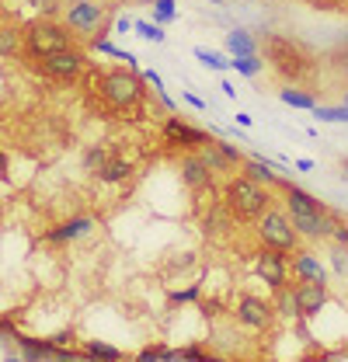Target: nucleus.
<instances>
[{"instance_id": "obj_1", "label": "nucleus", "mask_w": 348, "mask_h": 362, "mask_svg": "<svg viewBox=\"0 0 348 362\" xmlns=\"http://www.w3.org/2000/svg\"><path fill=\"white\" fill-rule=\"evenodd\" d=\"M261 56L265 66L282 81V84H306L317 74V56L306 49L300 39L282 35V32H261Z\"/></svg>"}, {"instance_id": "obj_2", "label": "nucleus", "mask_w": 348, "mask_h": 362, "mask_svg": "<svg viewBox=\"0 0 348 362\" xmlns=\"http://www.w3.org/2000/svg\"><path fill=\"white\" fill-rule=\"evenodd\" d=\"M94 90L98 98L119 112V115H139L143 112V101H146V81L139 70L132 66H105V70H94Z\"/></svg>"}, {"instance_id": "obj_3", "label": "nucleus", "mask_w": 348, "mask_h": 362, "mask_svg": "<svg viewBox=\"0 0 348 362\" xmlns=\"http://www.w3.org/2000/svg\"><path fill=\"white\" fill-rule=\"evenodd\" d=\"M219 199L233 213L237 223H255L265 209L275 206L272 188L255 178H248L244 171H233V175H226V178L219 181Z\"/></svg>"}, {"instance_id": "obj_4", "label": "nucleus", "mask_w": 348, "mask_h": 362, "mask_svg": "<svg viewBox=\"0 0 348 362\" xmlns=\"http://www.w3.org/2000/svg\"><path fill=\"white\" fill-rule=\"evenodd\" d=\"M112 0H66L63 4V25L81 39V42H91L98 35H108L112 32Z\"/></svg>"}, {"instance_id": "obj_5", "label": "nucleus", "mask_w": 348, "mask_h": 362, "mask_svg": "<svg viewBox=\"0 0 348 362\" xmlns=\"http://www.w3.org/2000/svg\"><path fill=\"white\" fill-rule=\"evenodd\" d=\"M230 320L251 334H268L279 324V310L272 296H258V293H237L230 300Z\"/></svg>"}, {"instance_id": "obj_6", "label": "nucleus", "mask_w": 348, "mask_h": 362, "mask_svg": "<svg viewBox=\"0 0 348 362\" xmlns=\"http://www.w3.org/2000/svg\"><path fill=\"white\" fill-rule=\"evenodd\" d=\"M70 45H81V39L63 25V18H39L25 28V56L28 59H42L49 52H59Z\"/></svg>"}, {"instance_id": "obj_7", "label": "nucleus", "mask_w": 348, "mask_h": 362, "mask_svg": "<svg viewBox=\"0 0 348 362\" xmlns=\"http://www.w3.org/2000/svg\"><path fill=\"white\" fill-rule=\"evenodd\" d=\"M255 237H258V244L275 247V251H286V255H293L296 247H303V237L296 233V226H293L289 213L282 206L265 209L258 220H255Z\"/></svg>"}, {"instance_id": "obj_8", "label": "nucleus", "mask_w": 348, "mask_h": 362, "mask_svg": "<svg viewBox=\"0 0 348 362\" xmlns=\"http://www.w3.org/2000/svg\"><path fill=\"white\" fill-rule=\"evenodd\" d=\"M35 74L45 81H56V84H74L81 81L87 70V52L81 45H70V49H59V52H49L42 59H32Z\"/></svg>"}, {"instance_id": "obj_9", "label": "nucleus", "mask_w": 348, "mask_h": 362, "mask_svg": "<svg viewBox=\"0 0 348 362\" xmlns=\"http://www.w3.org/2000/svg\"><path fill=\"white\" fill-rule=\"evenodd\" d=\"M178 178H181V185L192 192V195H209V199H219V175L206 164V157L199 153V150H181V157H178Z\"/></svg>"}, {"instance_id": "obj_10", "label": "nucleus", "mask_w": 348, "mask_h": 362, "mask_svg": "<svg viewBox=\"0 0 348 362\" xmlns=\"http://www.w3.org/2000/svg\"><path fill=\"white\" fill-rule=\"evenodd\" d=\"M209 139H213V136L206 133V129L192 126L188 119H181V115H174V112H168L164 122H161V143H168L171 150H202Z\"/></svg>"}, {"instance_id": "obj_11", "label": "nucleus", "mask_w": 348, "mask_h": 362, "mask_svg": "<svg viewBox=\"0 0 348 362\" xmlns=\"http://www.w3.org/2000/svg\"><path fill=\"white\" fill-rule=\"evenodd\" d=\"M255 275H258L272 293H275V289H286L289 279H293V275H289V255L258 244V251H255Z\"/></svg>"}, {"instance_id": "obj_12", "label": "nucleus", "mask_w": 348, "mask_h": 362, "mask_svg": "<svg viewBox=\"0 0 348 362\" xmlns=\"http://www.w3.org/2000/svg\"><path fill=\"white\" fill-rule=\"evenodd\" d=\"M94 230H98V216H91V213H74V216H66V220H59V223L49 226L42 233V240L45 244H56V247H70V244L91 237Z\"/></svg>"}, {"instance_id": "obj_13", "label": "nucleus", "mask_w": 348, "mask_h": 362, "mask_svg": "<svg viewBox=\"0 0 348 362\" xmlns=\"http://www.w3.org/2000/svg\"><path fill=\"white\" fill-rule=\"evenodd\" d=\"M293 296H296L300 320H313V317L324 314V307L331 303V282H296Z\"/></svg>"}, {"instance_id": "obj_14", "label": "nucleus", "mask_w": 348, "mask_h": 362, "mask_svg": "<svg viewBox=\"0 0 348 362\" xmlns=\"http://www.w3.org/2000/svg\"><path fill=\"white\" fill-rule=\"evenodd\" d=\"M289 275H293L296 282H331L327 262H324L317 251H310V247H296V251L289 255Z\"/></svg>"}, {"instance_id": "obj_15", "label": "nucleus", "mask_w": 348, "mask_h": 362, "mask_svg": "<svg viewBox=\"0 0 348 362\" xmlns=\"http://www.w3.org/2000/svg\"><path fill=\"white\" fill-rule=\"evenodd\" d=\"M199 226H202V233H206L209 240H226V237L237 230V220H233V213L223 206V199H209V206H206L202 216H199Z\"/></svg>"}, {"instance_id": "obj_16", "label": "nucleus", "mask_w": 348, "mask_h": 362, "mask_svg": "<svg viewBox=\"0 0 348 362\" xmlns=\"http://www.w3.org/2000/svg\"><path fill=\"white\" fill-rule=\"evenodd\" d=\"M94 178H98V185H108V188L129 185V181L136 178V164H132L129 157H108Z\"/></svg>"}, {"instance_id": "obj_17", "label": "nucleus", "mask_w": 348, "mask_h": 362, "mask_svg": "<svg viewBox=\"0 0 348 362\" xmlns=\"http://www.w3.org/2000/svg\"><path fill=\"white\" fill-rule=\"evenodd\" d=\"M14 345L25 359H63V352L49 341V338H32V334H14Z\"/></svg>"}, {"instance_id": "obj_18", "label": "nucleus", "mask_w": 348, "mask_h": 362, "mask_svg": "<svg viewBox=\"0 0 348 362\" xmlns=\"http://www.w3.org/2000/svg\"><path fill=\"white\" fill-rule=\"evenodd\" d=\"M223 49H226V56H258L261 42H258V35L248 32V28H230L223 35Z\"/></svg>"}, {"instance_id": "obj_19", "label": "nucleus", "mask_w": 348, "mask_h": 362, "mask_svg": "<svg viewBox=\"0 0 348 362\" xmlns=\"http://www.w3.org/2000/svg\"><path fill=\"white\" fill-rule=\"evenodd\" d=\"M275 168H279V164H272L268 157H248L240 171H244L248 178L261 181V185H268V188H279V185H282V175H279Z\"/></svg>"}, {"instance_id": "obj_20", "label": "nucleus", "mask_w": 348, "mask_h": 362, "mask_svg": "<svg viewBox=\"0 0 348 362\" xmlns=\"http://www.w3.org/2000/svg\"><path fill=\"white\" fill-rule=\"evenodd\" d=\"M199 153L206 157V164H209V168L216 171L219 178H226V175H233V171H240V168H237V164H233V160L226 157V150L219 146V139H216V136H213V139H209V143H206V146H202Z\"/></svg>"}, {"instance_id": "obj_21", "label": "nucleus", "mask_w": 348, "mask_h": 362, "mask_svg": "<svg viewBox=\"0 0 348 362\" xmlns=\"http://www.w3.org/2000/svg\"><path fill=\"white\" fill-rule=\"evenodd\" d=\"M21 52H25V28L0 25V59H14Z\"/></svg>"}, {"instance_id": "obj_22", "label": "nucleus", "mask_w": 348, "mask_h": 362, "mask_svg": "<svg viewBox=\"0 0 348 362\" xmlns=\"http://www.w3.org/2000/svg\"><path fill=\"white\" fill-rule=\"evenodd\" d=\"M81 356L84 359H108V362H122L129 359L119 345H108V341H98V338H84V345H81Z\"/></svg>"}, {"instance_id": "obj_23", "label": "nucleus", "mask_w": 348, "mask_h": 362, "mask_svg": "<svg viewBox=\"0 0 348 362\" xmlns=\"http://www.w3.org/2000/svg\"><path fill=\"white\" fill-rule=\"evenodd\" d=\"M279 101H286L289 108H303V112H313L317 108V94H310L303 88H293V84H282L279 88Z\"/></svg>"}, {"instance_id": "obj_24", "label": "nucleus", "mask_w": 348, "mask_h": 362, "mask_svg": "<svg viewBox=\"0 0 348 362\" xmlns=\"http://www.w3.org/2000/svg\"><path fill=\"white\" fill-rule=\"evenodd\" d=\"M136 362H150V359H164V362H181V349H171V345H164V341H150V345H143L136 356Z\"/></svg>"}, {"instance_id": "obj_25", "label": "nucleus", "mask_w": 348, "mask_h": 362, "mask_svg": "<svg viewBox=\"0 0 348 362\" xmlns=\"http://www.w3.org/2000/svg\"><path fill=\"white\" fill-rule=\"evenodd\" d=\"M275 310H279V320H300V310H296V296H293V286L286 289H275Z\"/></svg>"}, {"instance_id": "obj_26", "label": "nucleus", "mask_w": 348, "mask_h": 362, "mask_svg": "<svg viewBox=\"0 0 348 362\" xmlns=\"http://www.w3.org/2000/svg\"><path fill=\"white\" fill-rule=\"evenodd\" d=\"M192 56L206 66V70H216V74H223V70H230V59L226 56H219L216 49H206V45H195L192 49Z\"/></svg>"}, {"instance_id": "obj_27", "label": "nucleus", "mask_w": 348, "mask_h": 362, "mask_svg": "<svg viewBox=\"0 0 348 362\" xmlns=\"http://www.w3.org/2000/svg\"><path fill=\"white\" fill-rule=\"evenodd\" d=\"M230 70H237L240 77H258L265 70V56H230Z\"/></svg>"}, {"instance_id": "obj_28", "label": "nucleus", "mask_w": 348, "mask_h": 362, "mask_svg": "<svg viewBox=\"0 0 348 362\" xmlns=\"http://www.w3.org/2000/svg\"><path fill=\"white\" fill-rule=\"evenodd\" d=\"M199 300H202V282H188L185 289H171L168 307L178 310V307H185V303H199Z\"/></svg>"}, {"instance_id": "obj_29", "label": "nucleus", "mask_w": 348, "mask_h": 362, "mask_svg": "<svg viewBox=\"0 0 348 362\" xmlns=\"http://www.w3.org/2000/svg\"><path fill=\"white\" fill-rule=\"evenodd\" d=\"M132 32L143 39V42H153L161 45L168 39V32H164V25H157V21H146V18H139V21H132Z\"/></svg>"}, {"instance_id": "obj_30", "label": "nucleus", "mask_w": 348, "mask_h": 362, "mask_svg": "<svg viewBox=\"0 0 348 362\" xmlns=\"http://www.w3.org/2000/svg\"><path fill=\"white\" fill-rule=\"evenodd\" d=\"M327 269L338 279H348V244H327Z\"/></svg>"}, {"instance_id": "obj_31", "label": "nucleus", "mask_w": 348, "mask_h": 362, "mask_svg": "<svg viewBox=\"0 0 348 362\" xmlns=\"http://www.w3.org/2000/svg\"><path fill=\"white\" fill-rule=\"evenodd\" d=\"M313 119H317V122H348V105H320V101H317Z\"/></svg>"}, {"instance_id": "obj_32", "label": "nucleus", "mask_w": 348, "mask_h": 362, "mask_svg": "<svg viewBox=\"0 0 348 362\" xmlns=\"http://www.w3.org/2000/svg\"><path fill=\"white\" fill-rule=\"evenodd\" d=\"M108 157H112V153H108V146H101V143H98V146H87V153H84V171L98 175V171H101V164H105Z\"/></svg>"}, {"instance_id": "obj_33", "label": "nucleus", "mask_w": 348, "mask_h": 362, "mask_svg": "<svg viewBox=\"0 0 348 362\" xmlns=\"http://www.w3.org/2000/svg\"><path fill=\"white\" fill-rule=\"evenodd\" d=\"M178 18V0H153V21L157 25H171Z\"/></svg>"}, {"instance_id": "obj_34", "label": "nucleus", "mask_w": 348, "mask_h": 362, "mask_svg": "<svg viewBox=\"0 0 348 362\" xmlns=\"http://www.w3.org/2000/svg\"><path fill=\"white\" fill-rule=\"evenodd\" d=\"M327 244H348V216L338 213V220H335V230H331V240Z\"/></svg>"}, {"instance_id": "obj_35", "label": "nucleus", "mask_w": 348, "mask_h": 362, "mask_svg": "<svg viewBox=\"0 0 348 362\" xmlns=\"http://www.w3.org/2000/svg\"><path fill=\"white\" fill-rule=\"evenodd\" d=\"M139 74H143V81L153 88V94H157V98H161V94H168V90H164V77H161L157 70H139Z\"/></svg>"}, {"instance_id": "obj_36", "label": "nucleus", "mask_w": 348, "mask_h": 362, "mask_svg": "<svg viewBox=\"0 0 348 362\" xmlns=\"http://www.w3.org/2000/svg\"><path fill=\"white\" fill-rule=\"evenodd\" d=\"M0 181L4 185L11 181V157H7V150H0Z\"/></svg>"}, {"instance_id": "obj_37", "label": "nucleus", "mask_w": 348, "mask_h": 362, "mask_svg": "<svg viewBox=\"0 0 348 362\" xmlns=\"http://www.w3.org/2000/svg\"><path fill=\"white\" fill-rule=\"evenodd\" d=\"M185 101H188L192 108H199V112H206V101H202V98H195V94H185Z\"/></svg>"}, {"instance_id": "obj_38", "label": "nucleus", "mask_w": 348, "mask_h": 362, "mask_svg": "<svg viewBox=\"0 0 348 362\" xmlns=\"http://www.w3.org/2000/svg\"><path fill=\"white\" fill-rule=\"evenodd\" d=\"M115 28H119V32H132V18H119Z\"/></svg>"}, {"instance_id": "obj_39", "label": "nucleus", "mask_w": 348, "mask_h": 362, "mask_svg": "<svg viewBox=\"0 0 348 362\" xmlns=\"http://www.w3.org/2000/svg\"><path fill=\"white\" fill-rule=\"evenodd\" d=\"M0 334H11V338H14V334H18V331H14V327H11V324H7V320H4V317H0Z\"/></svg>"}, {"instance_id": "obj_40", "label": "nucleus", "mask_w": 348, "mask_h": 362, "mask_svg": "<svg viewBox=\"0 0 348 362\" xmlns=\"http://www.w3.org/2000/svg\"><path fill=\"white\" fill-rule=\"evenodd\" d=\"M296 168H300V171H313V160H306V157H300V160H296Z\"/></svg>"}, {"instance_id": "obj_41", "label": "nucleus", "mask_w": 348, "mask_h": 362, "mask_svg": "<svg viewBox=\"0 0 348 362\" xmlns=\"http://www.w3.org/2000/svg\"><path fill=\"white\" fill-rule=\"evenodd\" d=\"M219 90H223V94H226V98H233V94H237V90H233V84H226V81H223V84H219Z\"/></svg>"}, {"instance_id": "obj_42", "label": "nucleus", "mask_w": 348, "mask_h": 362, "mask_svg": "<svg viewBox=\"0 0 348 362\" xmlns=\"http://www.w3.org/2000/svg\"><path fill=\"white\" fill-rule=\"evenodd\" d=\"M129 4H136V7H146V4H153V0H129Z\"/></svg>"}, {"instance_id": "obj_43", "label": "nucleus", "mask_w": 348, "mask_h": 362, "mask_svg": "<svg viewBox=\"0 0 348 362\" xmlns=\"http://www.w3.org/2000/svg\"><path fill=\"white\" fill-rule=\"evenodd\" d=\"M342 178L348 181V160H342Z\"/></svg>"}, {"instance_id": "obj_44", "label": "nucleus", "mask_w": 348, "mask_h": 362, "mask_svg": "<svg viewBox=\"0 0 348 362\" xmlns=\"http://www.w3.org/2000/svg\"><path fill=\"white\" fill-rule=\"evenodd\" d=\"M112 4H129V0H112Z\"/></svg>"}]
</instances>
